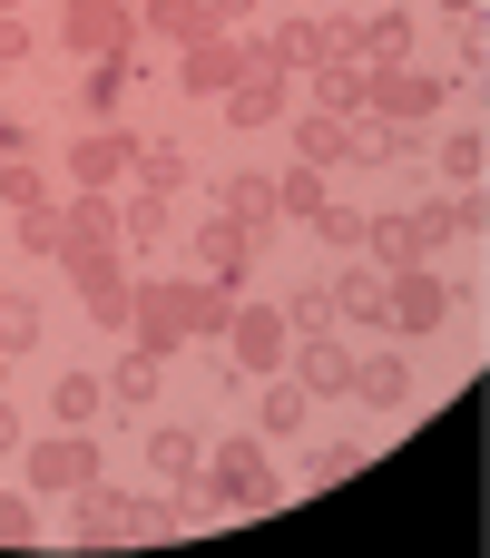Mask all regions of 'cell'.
<instances>
[{
	"instance_id": "26",
	"label": "cell",
	"mask_w": 490,
	"mask_h": 558,
	"mask_svg": "<svg viewBox=\"0 0 490 558\" xmlns=\"http://www.w3.org/2000/svg\"><path fill=\"white\" fill-rule=\"evenodd\" d=\"M334 324H363V333H383V265L344 255V275H334Z\"/></svg>"
},
{
	"instance_id": "11",
	"label": "cell",
	"mask_w": 490,
	"mask_h": 558,
	"mask_svg": "<svg viewBox=\"0 0 490 558\" xmlns=\"http://www.w3.org/2000/svg\"><path fill=\"white\" fill-rule=\"evenodd\" d=\"M187 255H196V275H216V284H236V294H246V275H255V235H246L236 216H216V206L187 226Z\"/></svg>"
},
{
	"instance_id": "2",
	"label": "cell",
	"mask_w": 490,
	"mask_h": 558,
	"mask_svg": "<svg viewBox=\"0 0 490 558\" xmlns=\"http://www.w3.org/2000/svg\"><path fill=\"white\" fill-rule=\"evenodd\" d=\"M452 314H462V284H452V275H432V265H403V275H383V333L422 343V333H442Z\"/></svg>"
},
{
	"instance_id": "4",
	"label": "cell",
	"mask_w": 490,
	"mask_h": 558,
	"mask_svg": "<svg viewBox=\"0 0 490 558\" xmlns=\"http://www.w3.org/2000/svg\"><path fill=\"white\" fill-rule=\"evenodd\" d=\"M59 265H69V284H79V324H98V333H128L138 265H128L118 245H98V255H59Z\"/></svg>"
},
{
	"instance_id": "5",
	"label": "cell",
	"mask_w": 490,
	"mask_h": 558,
	"mask_svg": "<svg viewBox=\"0 0 490 558\" xmlns=\"http://www.w3.org/2000/svg\"><path fill=\"white\" fill-rule=\"evenodd\" d=\"M452 108V69H363V118H403V128H422V118H442Z\"/></svg>"
},
{
	"instance_id": "28",
	"label": "cell",
	"mask_w": 490,
	"mask_h": 558,
	"mask_svg": "<svg viewBox=\"0 0 490 558\" xmlns=\"http://www.w3.org/2000/svg\"><path fill=\"white\" fill-rule=\"evenodd\" d=\"M69 255H98V245H118V196H98V186H79L69 206Z\"/></svg>"
},
{
	"instance_id": "39",
	"label": "cell",
	"mask_w": 490,
	"mask_h": 558,
	"mask_svg": "<svg viewBox=\"0 0 490 558\" xmlns=\"http://www.w3.org/2000/svg\"><path fill=\"white\" fill-rule=\"evenodd\" d=\"M354 471H373V441H354V432H344V441H324V451H314V481H354Z\"/></svg>"
},
{
	"instance_id": "9",
	"label": "cell",
	"mask_w": 490,
	"mask_h": 558,
	"mask_svg": "<svg viewBox=\"0 0 490 558\" xmlns=\"http://www.w3.org/2000/svg\"><path fill=\"white\" fill-rule=\"evenodd\" d=\"M196 186H206V206H216V216H236L255 245L285 226V216H275V177H265V167H216V177H196Z\"/></svg>"
},
{
	"instance_id": "38",
	"label": "cell",
	"mask_w": 490,
	"mask_h": 558,
	"mask_svg": "<svg viewBox=\"0 0 490 558\" xmlns=\"http://www.w3.org/2000/svg\"><path fill=\"white\" fill-rule=\"evenodd\" d=\"M275 314H285L295 333H314V324H334V284H295V294H285Z\"/></svg>"
},
{
	"instance_id": "42",
	"label": "cell",
	"mask_w": 490,
	"mask_h": 558,
	"mask_svg": "<svg viewBox=\"0 0 490 558\" xmlns=\"http://www.w3.org/2000/svg\"><path fill=\"white\" fill-rule=\"evenodd\" d=\"M20 441H29V432H20V412H10V392H0V461H20Z\"/></svg>"
},
{
	"instance_id": "23",
	"label": "cell",
	"mask_w": 490,
	"mask_h": 558,
	"mask_svg": "<svg viewBox=\"0 0 490 558\" xmlns=\"http://www.w3.org/2000/svg\"><path fill=\"white\" fill-rule=\"evenodd\" d=\"M413 363L403 353H354V402H373V412H413Z\"/></svg>"
},
{
	"instance_id": "17",
	"label": "cell",
	"mask_w": 490,
	"mask_h": 558,
	"mask_svg": "<svg viewBox=\"0 0 490 558\" xmlns=\"http://www.w3.org/2000/svg\"><path fill=\"white\" fill-rule=\"evenodd\" d=\"M216 108H226V128H285V108H295V78H285V69H255V78H236Z\"/></svg>"
},
{
	"instance_id": "31",
	"label": "cell",
	"mask_w": 490,
	"mask_h": 558,
	"mask_svg": "<svg viewBox=\"0 0 490 558\" xmlns=\"http://www.w3.org/2000/svg\"><path fill=\"white\" fill-rule=\"evenodd\" d=\"M0 549H49V510H39V490L20 481V490H0Z\"/></svg>"
},
{
	"instance_id": "45",
	"label": "cell",
	"mask_w": 490,
	"mask_h": 558,
	"mask_svg": "<svg viewBox=\"0 0 490 558\" xmlns=\"http://www.w3.org/2000/svg\"><path fill=\"white\" fill-rule=\"evenodd\" d=\"M0 392H10V353H0Z\"/></svg>"
},
{
	"instance_id": "19",
	"label": "cell",
	"mask_w": 490,
	"mask_h": 558,
	"mask_svg": "<svg viewBox=\"0 0 490 558\" xmlns=\"http://www.w3.org/2000/svg\"><path fill=\"white\" fill-rule=\"evenodd\" d=\"M304 432H314V392L285 383V373H265V392H255V441H304Z\"/></svg>"
},
{
	"instance_id": "21",
	"label": "cell",
	"mask_w": 490,
	"mask_h": 558,
	"mask_svg": "<svg viewBox=\"0 0 490 558\" xmlns=\"http://www.w3.org/2000/svg\"><path fill=\"white\" fill-rule=\"evenodd\" d=\"M128 186H147V196H187V186H196V157H187L177 137H138V157H128Z\"/></svg>"
},
{
	"instance_id": "29",
	"label": "cell",
	"mask_w": 490,
	"mask_h": 558,
	"mask_svg": "<svg viewBox=\"0 0 490 558\" xmlns=\"http://www.w3.org/2000/svg\"><path fill=\"white\" fill-rule=\"evenodd\" d=\"M304 88H314V108H334V118H363V59H324V69H304Z\"/></svg>"
},
{
	"instance_id": "6",
	"label": "cell",
	"mask_w": 490,
	"mask_h": 558,
	"mask_svg": "<svg viewBox=\"0 0 490 558\" xmlns=\"http://www.w3.org/2000/svg\"><path fill=\"white\" fill-rule=\"evenodd\" d=\"M108 461H98V441L88 432H39V441H20V481L39 490V500H69V490H88Z\"/></svg>"
},
{
	"instance_id": "12",
	"label": "cell",
	"mask_w": 490,
	"mask_h": 558,
	"mask_svg": "<svg viewBox=\"0 0 490 558\" xmlns=\"http://www.w3.org/2000/svg\"><path fill=\"white\" fill-rule=\"evenodd\" d=\"M128 157H138V137L108 118V128H79L69 137V186H98V196H118L128 186Z\"/></svg>"
},
{
	"instance_id": "8",
	"label": "cell",
	"mask_w": 490,
	"mask_h": 558,
	"mask_svg": "<svg viewBox=\"0 0 490 558\" xmlns=\"http://www.w3.org/2000/svg\"><path fill=\"white\" fill-rule=\"evenodd\" d=\"M285 147L304 167H363V118H334V108H285Z\"/></svg>"
},
{
	"instance_id": "14",
	"label": "cell",
	"mask_w": 490,
	"mask_h": 558,
	"mask_svg": "<svg viewBox=\"0 0 490 558\" xmlns=\"http://www.w3.org/2000/svg\"><path fill=\"white\" fill-rule=\"evenodd\" d=\"M255 39H265V59H275L285 78H304V69H324V59H334V10H324V20H314V10H285V20H275V29H255Z\"/></svg>"
},
{
	"instance_id": "43",
	"label": "cell",
	"mask_w": 490,
	"mask_h": 558,
	"mask_svg": "<svg viewBox=\"0 0 490 558\" xmlns=\"http://www.w3.org/2000/svg\"><path fill=\"white\" fill-rule=\"evenodd\" d=\"M206 10H216V29H236V20H255L265 0H206Z\"/></svg>"
},
{
	"instance_id": "46",
	"label": "cell",
	"mask_w": 490,
	"mask_h": 558,
	"mask_svg": "<svg viewBox=\"0 0 490 558\" xmlns=\"http://www.w3.org/2000/svg\"><path fill=\"white\" fill-rule=\"evenodd\" d=\"M0 10H20V0H0Z\"/></svg>"
},
{
	"instance_id": "24",
	"label": "cell",
	"mask_w": 490,
	"mask_h": 558,
	"mask_svg": "<svg viewBox=\"0 0 490 558\" xmlns=\"http://www.w3.org/2000/svg\"><path fill=\"white\" fill-rule=\"evenodd\" d=\"M167 235H187V226H177V206H167V196H147V186H118V245H147V255H157Z\"/></svg>"
},
{
	"instance_id": "37",
	"label": "cell",
	"mask_w": 490,
	"mask_h": 558,
	"mask_svg": "<svg viewBox=\"0 0 490 558\" xmlns=\"http://www.w3.org/2000/svg\"><path fill=\"white\" fill-rule=\"evenodd\" d=\"M0 206H10V216H20V206H49V167L10 157V167H0Z\"/></svg>"
},
{
	"instance_id": "20",
	"label": "cell",
	"mask_w": 490,
	"mask_h": 558,
	"mask_svg": "<svg viewBox=\"0 0 490 558\" xmlns=\"http://www.w3.org/2000/svg\"><path fill=\"white\" fill-rule=\"evenodd\" d=\"M196 461H206V432L147 422V471H157V490H196Z\"/></svg>"
},
{
	"instance_id": "34",
	"label": "cell",
	"mask_w": 490,
	"mask_h": 558,
	"mask_svg": "<svg viewBox=\"0 0 490 558\" xmlns=\"http://www.w3.org/2000/svg\"><path fill=\"white\" fill-rule=\"evenodd\" d=\"M304 226H314V245H324V255H363V206H344V196H324V206H314Z\"/></svg>"
},
{
	"instance_id": "36",
	"label": "cell",
	"mask_w": 490,
	"mask_h": 558,
	"mask_svg": "<svg viewBox=\"0 0 490 558\" xmlns=\"http://www.w3.org/2000/svg\"><path fill=\"white\" fill-rule=\"evenodd\" d=\"M39 333H49V314H39L29 294H0V353L20 363V353H39Z\"/></svg>"
},
{
	"instance_id": "22",
	"label": "cell",
	"mask_w": 490,
	"mask_h": 558,
	"mask_svg": "<svg viewBox=\"0 0 490 558\" xmlns=\"http://www.w3.org/2000/svg\"><path fill=\"white\" fill-rule=\"evenodd\" d=\"M363 265H383V275H403V265H432V235H422L413 216H363Z\"/></svg>"
},
{
	"instance_id": "13",
	"label": "cell",
	"mask_w": 490,
	"mask_h": 558,
	"mask_svg": "<svg viewBox=\"0 0 490 558\" xmlns=\"http://www.w3.org/2000/svg\"><path fill=\"white\" fill-rule=\"evenodd\" d=\"M167 304H177V324H187V343H226V324H236V284H216V275H167Z\"/></svg>"
},
{
	"instance_id": "1",
	"label": "cell",
	"mask_w": 490,
	"mask_h": 558,
	"mask_svg": "<svg viewBox=\"0 0 490 558\" xmlns=\"http://www.w3.org/2000/svg\"><path fill=\"white\" fill-rule=\"evenodd\" d=\"M196 490L216 500V520H236V510H275L285 500V481H275V441H206V461H196Z\"/></svg>"
},
{
	"instance_id": "32",
	"label": "cell",
	"mask_w": 490,
	"mask_h": 558,
	"mask_svg": "<svg viewBox=\"0 0 490 558\" xmlns=\"http://www.w3.org/2000/svg\"><path fill=\"white\" fill-rule=\"evenodd\" d=\"M422 157H432V167H442L452 186H481V167H490V137H481V118H471V128H452V137H442V147H422Z\"/></svg>"
},
{
	"instance_id": "16",
	"label": "cell",
	"mask_w": 490,
	"mask_h": 558,
	"mask_svg": "<svg viewBox=\"0 0 490 558\" xmlns=\"http://www.w3.org/2000/svg\"><path fill=\"white\" fill-rule=\"evenodd\" d=\"M138 78H147V49H138V59H88V69H79V118H88V128H108V118L128 108V88H138Z\"/></svg>"
},
{
	"instance_id": "10",
	"label": "cell",
	"mask_w": 490,
	"mask_h": 558,
	"mask_svg": "<svg viewBox=\"0 0 490 558\" xmlns=\"http://www.w3.org/2000/svg\"><path fill=\"white\" fill-rule=\"evenodd\" d=\"M285 343H295V324H285L275 304H246V294H236V324H226V363L265 383V373H285Z\"/></svg>"
},
{
	"instance_id": "35",
	"label": "cell",
	"mask_w": 490,
	"mask_h": 558,
	"mask_svg": "<svg viewBox=\"0 0 490 558\" xmlns=\"http://www.w3.org/2000/svg\"><path fill=\"white\" fill-rule=\"evenodd\" d=\"M20 255H39V265L69 255V216H59V196H49V206H20Z\"/></svg>"
},
{
	"instance_id": "33",
	"label": "cell",
	"mask_w": 490,
	"mask_h": 558,
	"mask_svg": "<svg viewBox=\"0 0 490 558\" xmlns=\"http://www.w3.org/2000/svg\"><path fill=\"white\" fill-rule=\"evenodd\" d=\"M324 196H334V186H324V167H304V157H295V167L275 177V216H285V226H304V216H314Z\"/></svg>"
},
{
	"instance_id": "25",
	"label": "cell",
	"mask_w": 490,
	"mask_h": 558,
	"mask_svg": "<svg viewBox=\"0 0 490 558\" xmlns=\"http://www.w3.org/2000/svg\"><path fill=\"white\" fill-rule=\"evenodd\" d=\"M413 226L432 235V255H442L452 235H481V186H442V196H422V206H413Z\"/></svg>"
},
{
	"instance_id": "44",
	"label": "cell",
	"mask_w": 490,
	"mask_h": 558,
	"mask_svg": "<svg viewBox=\"0 0 490 558\" xmlns=\"http://www.w3.org/2000/svg\"><path fill=\"white\" fill-rule=\"evenodd\" d=\"M0 157H29V128L20 118H0Z\"/></svg>"
},
{
	"instance_id": "3",
	"label": "cell",
	"mask_w": 490,
	"mask_h": 558,
	"mask_svg": "<svg viewBox=\"0 0 490 558\" xmlns=\"http://www.w3.org/2000/svg\"><path fill=\"white\" fill-rule=\"evenodd\" d=\"M49 39H59L69 59H138V49H147V39H138V10H128V0H59Z\"/></svg>"
},
{
	"instance_id": "7",
	"label": "cell",
	"mask_w": 490,
	"mask_h": 558,
	"mask_svg": "<svg viewBox=\"0 0 490 558\" xmlns=\"http://www.w3.org/2000/svg\"><path fill=\"white\" fill-rule=\"evenodd\" d=\"M285 383H304L314 402H354V343H344V324L295 333V343H285Z\"/></svg>"
},
{
	"instance_id": "27",
	"label": "cell",
	"mask_w": 490,
	"mask_h": 558,
	"mask_svg": "<svg viewBox=\"0 0 490 558\" xmlns=\"http://www.w3.org/2000/svg\"><path fill=\"white\" fill-rule=\"evenodd\" d=\"M98 412H108V373H79V363H69V373L49 383V422H59V432H98Z\"/></svg>"
},
{
	"instance_id": "15",
	"label": "cell",
	"mask_w": 490,
	"mask_h": 558,
	"mask_svg": "<svg viewBox=\"0 0 490 558\" xmlns=\"http://www.w3.org/2000/svg\"><path fill=\"white\" fill-rule=\"evenodd\" d=\"M236 78H246V39H236V29H226V39H196V49H177V88H187V98H206V108H216Z\"/></svg>"
},
{
	"instance_id": "41",
	"label": "cell",
	"mask_w": 490,
	"mask_h": 558,
	"mask_svg": "<svg viewBox=\"0 0 490 558\" xmlns=\"http://www.w3.org/2000/svg\"><path fill=\"white\" fill-rule=\"evenodd\" d=\"M452 29H462V69H452V78H481V59H490V20L471 10V20H452Z\"/></svg>"
},
{
	"instance_id": "40",
	"label": "cell",
	"mask_w": 490,
	"mask_h": 558,
	"mask_svg": "<svg viewBox=\"0 0 490 558\" xmlns=\"http://www.w3.org/2000/svg\"><path fill=\"white\" fill-rule=\"evenodd\" d=\"M20 59H39V29L20 10H0V69H20Z\"/></svg>"
},
{
	"instance_id": "18",
	"label": "cell",
	"mask_w": 490,
	"mask_h": 558,
	"mask_svg": "<svg viewBox=\"0 0 490 558\" xmlns=\"http://www.w3.org/2000/svg\"><path fill=\"white\" fill-rule=\"evenodd\" d=\"M138 39H157V49H196V39H226V29H216L206 0H138Z\"/></svg>"
},
{
	"instance_id": "30",
	"label": "cell",
	"mask_w": 490,
	"mask_h": 558,
	"mask_svg": "<svg viewBox=\"0 0 490 558\" xmlns=\"http://www.w3.org/2000/svg\"><path fill=\"white\" fill-rule=\"evenodd\" d=\"M108 412H157V353L128 343V353L108 363Z\"/></svg>"
}]
</instances>
